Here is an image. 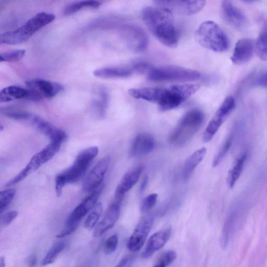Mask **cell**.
<instances>
[{"instance_id": "4316f807", "label": "cell", "mask_w": 267, "mask_h": 267, "mask_svg": "<svg viewBox=\"0 0 267 267\" xmlns=\"http://www.w3.org/2000/svg\"><path fill=\"white\" fill-rule=\"evenodd\" d=\"M246 159V155H243L237 159L232 169L230 171L228 177V183L231 188L234 187L237 180L240 177Z\"/></svg>"}, {"instance_id": "f546056e", "label": "cell", "mask_w": 267, "mask_h": 267, "mask_svg": "<svg viewBox=\"0 0 267 267\" xmlns=\"http://www.w3.org/2000/svg\"><path fill=\"white\" fill-rule=\"evenodd\" d=\"M102 209L101 203H97L94 206L84 222V226L87 229L91 230L96 226L102 213Z\"/></svg>"}, {"instance_id": "44dd1931", "label": "cell", "mask_w": 267, "mask_h": 267, "mask_svg": "<svg viewBox=\"0 0 267 267\" xmlns=\"http://www.w3.org/2000/svg\"><path fill=\"white\" fill-rule=\"evenodd\" d=\"M121 203L114 201L107 209L102 220L94 228L93 236L98 237L110 229L117 222L120 214Z\"/></svg>"}, {"instance_id": "8fae6325", "label": "cell", "mask_w": 267, "mask_h": 267, "mask_svg": "<svg viewBox=\"0 0 267 267\" xmlns=\"http://www.w3.org/2000/svg\"><path fill=\"white\" fill-rule=\"evenodd\" d=\"M154 222V217L148 215L137 225L127 243L128 249L134 253L139 251L144 245Z\"/></svg>"}, {"instance_id": "ab89813d", "label": "cell", "mask_w": 267, "mask_h": 267, "mask_svg": "<svg viewBox=\"0 0 267 267\" xmlns=\"http://www.w3.org/2000/svg\"><path fill=\"white\" fill-rule=\"evenodd\" d=\"M135 259L136 256L134 255H127L123 257L117 267H130Z\"/></svg>"}, {"instance_id": "b9f144b4", "label": "cell", "mask_w": 267, "mask_h": 267, "mask_svg": "<svg viewBox=\"0 0 267 267\" xmlns=\"http://www.w3.org/2000/svg\"><path fill=\"white\" fill-rule=\"evenodd\" d=\"M149 181V177L146 175L143 178L142 182L140 184L139 190L141 193L144 192L148 185Z\"/></svg>"}, {"instance_id": "60d3db41", "label": "cell", "mask_w": 267, "mask_h": 267, "mask_svg": "<svg viewBox=\"0 0 267 267\" xmlns=\"http://www.w3.org/2000/svg\"><path fill=\"white\" fill-rule=\"evenodd\" d=\"M256 84L260 87L267 88V71L259 76L256 80Z\"/></svg>"}, {"instance_id": "e575fe53", "label": "cell", "mask_w": 267, "mask_h": 267, "mask_svg": "<svg viewBox=\"0 0 267 267\" xmlns=\"http://www.w3.org/2000/svg\"><path fill=\"white\" fill-rule=\"evenodd\" d=\"M157 198L158 194L154 193L150 194L143 199L140 206L141 213H146L148 212L150 210L156 205Z\"/></svg>"}, {"instance_id": "4fadbf2b", "label": "cell", "mask_w": 267, "mask_h": 267, "mask_svg": "<svg viewBox=\"0 0 267 267\" xmlns=\"http://www.w3.org/2000/svg\"><path fill=\"white\" fill-rule=\"evenodd\" d=\"M110 160L109 157H104L91 170L85 180L83 186L85 192L93 191L101 185L107 173Z\"/></svg>"}, {"instance_id": "8d00e7d4", "label": "cell", "mask_w": 267, "mask_h": 267, "mask_svg": "<svg viewBox=\"0 0 267 267\" xmlns=\"http://www.w3.org/2000/svg\"><path fill=\"white\" fill-rule=\"evenodd\" d=\"M131 65L135 73H147L148 74L152 68V66L149 62L143 60L134 62L131 64Z\"/></svg>"}, {"instance_id": "603a6c76", "label": "cell", "mask_w": 267, "mask_h": 267, "mask_svg": "<svg viewBox=\"0 0 267 267\" xmlns=\"http://www.w3.org/2000/svg\"><path fill=\"white\" fill-rule=\"evenodd\" d=\"M109 101L107 89L102 87L98 88L94 93L92 100V108L95 114L100 119L106 115Z\"/></svg>"}, {"instance_id": "7c38bea8", "label": "cell", "mask_w": 267, "mask_h": 267, "mask_svg": "<svg viewBox=\"0 0 267 267\" xmlns=\"http://www.w3.org/2000/svg\"><path fill=\"white\" fill-rule=\"evenodd\" d=\"M40 131L51 141L62 143L66 140L68 136L66 133L51 125L40 116L30 113L26 122Z\"/></svg>"}, {"instance_id": "4dcf8cb0", "label": "cell", "mask_w": 267, "mask_h": 267, "mask_svg": "<svg viewBox=\"0 0 267 267\" xmlns=\"http://www.w3.org/2000/svg\"><path fill=\"white\" fill-rule=\"evenodd\" d=\"M16 194L14 189H7L0 193V212L2 214L10 204Z\"/></svg>"}, {"instance_id": "836d02e7", "label": "cell", "mask_w": 267, "mask_h": 267, "mask_svg": "<svg viewBox=\"0 0 267 267\" xmlns=\"http://www.w3.org/2000/svg\"><path fill=\"white\" fill-rule=\"evenodd\" d=\"M177 255L174 251H168L162 254L155 263V267H167L175 262Z\"/></svg>"}, {"instance_id": "74e56055", "label": "cell", "mask_w": 267, "mask_h": 267, "mask_svg": "<svg viewBox=\"0 0 267 267\" xmlns=\"http://www.w3.org/2000/svg\"><path fill=\"white\" fill-rule=\"evenodd\" d=\"M233 217H234L231 215L228 218L223 227L221 238V243L222 246L224 247L226 246L228 238H229V234L231 231L232 222L233 221Z\"/></svg>"}, {"instance_id": "ffe728a7", "label": "cell", "mask_w": 267, "mask_h": 267, "mask_svg": "<svg viewBox=\"0 0 267 267\" xmlns=\"http://www.w3.org/2000/svg\"><path fill=\"white\" fill-rule=\"evenodd\" d=\"M255 50V44L250 38H243L235 44L231 60L236 65H242L249 62Z\"/></svg>"}, {"instance_id": "ac0fdd59", "label": "cell", "mask_w": 267, "mask_h": 267, "mask_svg": "<svg viewBox=\"0 0 267 267\" xmlns=\"http://www.w3.org/2000/svg\"><path fill=\"white\" fill-rule=\"evenodd\" d=\"M143 168L139 166L133 168L123 176L115 192V201L121 203L124 196L138 182Z\"/></svg>"}, {"instance_id": "7a4b0ae2", "label": "cell", "mask_w": 267, "mask_h": 267, "mask_svg": "<svg viewBox=\"0 0 267 267\" xmlns=\"http://www.w3.org/2000/svg\"><path fill=\"white\" fill-rule=\"evenodd\" d=\"M98 152L99 148L96 146L83 150L76 157L72 165L56 176L55 192L57 196L62 195V189L66 184L78 182L83 177Z\"/></svg>"}, {"instance_id": "d6986e66", "label": "cell", "mask_w": 267, "mask_h": 267, "mask_svg": "<svg viewBox=\"0 0 267 267\" xmlns=\"http://www.w3.org/2000/svg\"><path fill=\"white\" fill-rule=\"evenodd\" d=\"M155 147V139L148 133L139 134L134 140L130 151L131 157H140L149 154Z\"/></svg>"}, {"instance_id": "2e32d148", "label": "cell", "mask_w": 267, "mask_h": 267, "mask_svg": "<svg viewBox=\"0 0 267 267\" xmlns=\"http://www.w3.org/2000/svg\"><path fill=\"white\" fill-rule=\"evenodd\" d=\"M28 88L39 93L43 98H52L64 90L61 84L42 79H33L26 82Z\"/></svg>"}, {"instance_id": "f6af8a7d", "label": "cell", "mask_w": 267, "mask_h": 267, "mask_svg": "<svg viewBox=\"0 0 267 267\" xmlns=\"http://www.w3.org/2000/svg\"><path fill=\"white\" fill-rule=\"evenodd\" d=\"M245 1H255V0H245Z\"/></svg>"}, {"instance_id": "8992f818", "label": "cell", "mask_w": 267, "mask_h": 267, "mask_svg": "<svg viewBox=\"0 0 267 267\" xmlns=\"http://www.w3.org/2000/svg\"><path fill=\"white\" fill-rule=\"evenodd\" d=\"M200 89L198 84L175 85L168 88H161L157 102L161 111L174 109L193 96Z\"/></svg>"}, {"instance_id": "5bb4252c", "label": "cell", "mask_w": 267, "mask_h": 267, "mask_svg": "<svg viewBox=\"0 0 267 267\" xmlns=\"http://www.w3.org/2000/svg\"><path fill=\"white\" fill-rule=\"evenodd\" d=\"M222 10L225 20L237 29L243 30L248 25L246 15L231 0H222Z\"/></svg>"}, {"instance_id": "ee69618b", "label": "cell", "mask_w": 267, "mask_h": 267, "mask_svg": "<svg viewBox=\"0 0 267 267\" xmlns=\"http://www.w3.org/2000/svg\"><path fill=\"white\" fill-rule=\"evenodd\" d=\"M5 266V261L4 257H1L0 258V267H4Z\"/></svg>"}, {"instance_id": "30bf717a", "label": "cell", "mask_w": 267, "mask_h": 267, "mask_svg": "<svg viewBox=\"0 0 267 267\" xmlns=\"http://www.w3.org/2000/svg\"><path fill=\"white\" fill-rule=\"evenodd\" d=\"M235 107V101L233 97H227L216 112L213 118L209 123L204 134V142H208L212 140Z\"/></svg>"}, {"instance_id": "5b68a950", "label": "cell", "mask_w": 267, "mask_h": 267, "mask_svg": "<svg viewBox=\"0 0 267 267\" xmlns=\"http://www.w3.org/2000/svg\"><path fill=\"white\" fill-rule=\"evenodd\" d=\"M55 18V15L52 14L45 12L38 14L17 30L1 34L0 43L9 45L25 43L36 32L52 22Z\"/></svg>"}, {"instance_id": "3957f363", "label": "cell", "mask_w": 267, "mask_h": 267, "mask_svg": "<svg viewBox=\"0 0 267 267\" xmlns=\"http://www.w3.org/2000/svg\"><path fill=\"white\" fill-rule=\"evenodd\" d=\"M197 42L202 46L216 52H223L230 46V41L222 28L212 21L200 24L195 33Z\"/></svg>"}, {"instance_id": "ba28073f", "label": "cell", "mask_w": 267, "mask_h": 267, "mask_svg": "<svg viewBox=\"0 0 267 267\" xmlns=\"http://www.w3.org/2000/svg\"><path fill=\"white\" fill-rule=\"evenodd\" d=\"M104 188V185H100L94 190L90 195L85 199L83 202L74 210L66 222L64 228L66 231L73 233L76 230L82 219L97 204V200Z\"/></svg>"}, {"instance_id": "cb8c5ba5", "label": "cell", "mask_w": 267, "mask_h": 267, "mask_svg": "<svg viewBox=\"0 0 267 267\" xmlns=\"http://www.w3.org/2000/svg\"><path fill=\"white\" fill-rule=\"evenodd\" d=\"M29 93L28 89H25L17 86H10L0 92V101L7 102L18 99L28 100Z\"/></svg>"}, {"instance_id": "52a82bcc", "label": "cell", "mask_w": 267, "mask_h": 267, "mask_svg": "<svg viewBox=\"0 0 267 267\" xmlns=\"http://www.w3.org/2000/svg\"><path fill=\"white\" fill-rule=\"evenodd\" d=\"M147 75L149 81L155 82L194 81L202 76L197 71L173 65L152 67Z\"/></svg>"}, {"instance_id": "9a60e30c", "label": "cell", "mask_w": 267, "mask_h": 267, "mask_svg": "<svg viewBox=\"0 0 267 267\" xmlns=\"http://www.w3.org/2000/svg\"><path fill=\"white\" fill-rule=\"evenodd\" d=\"M126 44L131 51L139 53L145 51L148 44L146 33L140 28L130 25L126 29Z\"/></svg>"}, {"instance_id": "d6a6232c", "label": "cell", "mask_w": 267, "mask_h": 267, "mask_svg": "<svg viewBox=\"0 0 267 267\" xmlns=\"http://www.w3.org/2000/svg\"><path fill=\"white\" fill-rule=\"evenodd\" d=\"M26 53L25 50H18L2 53L0 55L1 62H15L21 60Z\"/></svg>"}, {"instance_id": "277c9868", "label": "cell", "mask_w": 267, "mask_h": 267, "mask_svg": "<svg viewBox=\"0 0 267 267\" xmlns=\"http://www.w3.org/2000/svg\"><path fill=\"white\" fill-rule=\"evenodd\" d=\"M204 120V114L201 110L193 109L188 111L171 134V144L176 146L186 144L201 127Z\"/></svg>"}, {"instance_id": "7bdbcfd3", "label": "cell", "mask_w": 267, "mask_h": 267, "mask_svg": "<svg viewBox=\"0 0 267 267\" xmlns=\"http://www.w3.org/2000/svg\"><path fill=\"white\" fill-rule=\"evenodd\" d=\"M27 263L30 266L33 267L35 265L37 262V258L35 255H32L27 259Z\"/></svg>"}, {"instance_id": "484cf974", "label": "cell", "mask_w": 267, "mask_h": 267, "mask_svg": "<svg viewBox=\"0 0 267 267\" xmlns=\"http://www.w3.org/2000/svg\"><path fill=\"white\" fill-rule=\"evenodd\" d=\"M257 55L263 61H267V23L264 26L255 44Z\"/></svg>"}, {"instance_id": "1f68e13d", "label": "cell", "mask_w": 267, "mask_h": 267, "mask_svg": "<svg viewBox=\"0 0 267 267\" xmlns=\"http://www.w3.org/2000/svg\"><path fill=\"white\" fill-rule=\"evenodd\" d=\"M232 142L233 136L231 135L227 139L226 141H225L220 151H219L218 154L214 158L213 163V167L214 168L221 164L222 160L227 154L228 151H229L232 146Z\"/></svg>"}, {"instance_id": "9c48e42d", "label": "cell", "mask_w": 267, "mask_h": 267, "mask_svg": "<svg viewBox=\"0 0 267 267\" xmlns=\"http://www.w3.org/2000/svg\"><path fill=\"white\" fill-rule=\"evenodd\" d=\"M158 7L170 9L173 13L190 16L198 13L204 8L206 0H153Z\"/></svg>"}, {"instance_id": "f35d334b", "label": "cell", "mask_w": 267, "mask_h": 267, "mask_svg": "<svg viewBox=\"0 0 267 267\" xmlns=\"http://www.w3.org/2000/svg\"><path fill=\"white\" fill-rule=\"evenodd\" d=\"M18 215V212L15 211L4 214L1 218V223L5 225L10 224L17 217Z\"/></svg>"}, {"instance_id": "7402d4cb", "label": "cell", "mask_w": 267, "mask_h": 267, "mask_svg": "<svg viewBox=\"0 0 267 267\" xmlns=\"http://www.w3.org/2000/svg\"><path fill=\"white\" fill-rule=\"evenodd\" d=\"M135 73L131 64L128 66L108 67L95 70L93 74L96 77L104 79L125 78Z\"/></svg>"}, {"instance_id": "83f0119b", "label": "cell", "mask_w": 267, "mask_h": 267, "mask_svg": "<svg viewBox=\"0 0 267 267\" xmlns=\"http://www.w3.org/2000/svg\"><path fill=\"white\" fill-rule=\"evenodd\" d=\"M101 3L97 0H84L81 2L75 3L67 7L64 11L66 15H70L78 12L84 7L98 8Z\"/></svg>"}, {"instance_id": "f1b7e54d", "label": "cell", "mask_w": 267, "mask_h": 267, "mask_svg": "<svg viewBox=\"0 0 267 267\" xmlns=\"http://www.w3.org/2000/svg\"><path fill=\"white\" fill-rule=\"evenodd\" d=\"M66 243L61 242L55 244L47 253L42 262V266H46L52 264L59 255L64 250Z\"/></svg>"}, {"instance_id": "6da1fadb", "label": "cell", "mask_w": 267, "mask_h": 267, "mask_svg": "<svg viewBox=\"0 0 267 267\" xmlns=\"http://www.w3.org/2000/svg\"><path fill=\"white\" fill-rule=\"evenodd\" d=\"M141 17L150 32L164 45L175 48L178 44V36L173 12L160 7L142 9Z\"/></svg>"}, {"instance_id": "d590c367", "label": "cell", "mask_w": 267, "mask_h": 267, "mask_svg": "<svg viewBox=\"0 0 267 267\" xmlns=\"http://www.w3.org/2000/svg\"><path fill=\"white\" fill-rule=\"evenodd\" d=\"M119 237L117 234H114L109 237L104 244V252L107 255H110L115 252L117 249Z\"/></svg>"}, {"instance_id": "e0dca14e", "label": "cell", "mask_w": 267, "mask_h": 267, "mask_svg": "<svg viewBox=\"0 0 267 267\" xmlns=\"http://www.w3.org/2000/svg\"><path fill=\"white\" fill-rule=\"evenodd\" d=\"M172 232L170 226H167L152 235L148 240L145 250L142 254L143 259H149L154 254L163 248L170 239Z\"/></svg>"}, {"instance_id": "d4e9b609", "label": "cell", "mask_w": 267, "mask_h": 267, "mask_svg": "<svg viewBox=\"0 0 267 267\" xmlns=\"http://www.w3.org/2000/svg\"><path fill=\"white\" fill-rule=\"evenodd\" d=\"M207 153V149L205 147L195 151L185 161L183 166V176L185 180H187L194 170L203 161Z\"/></svg>"}]
</instances>
